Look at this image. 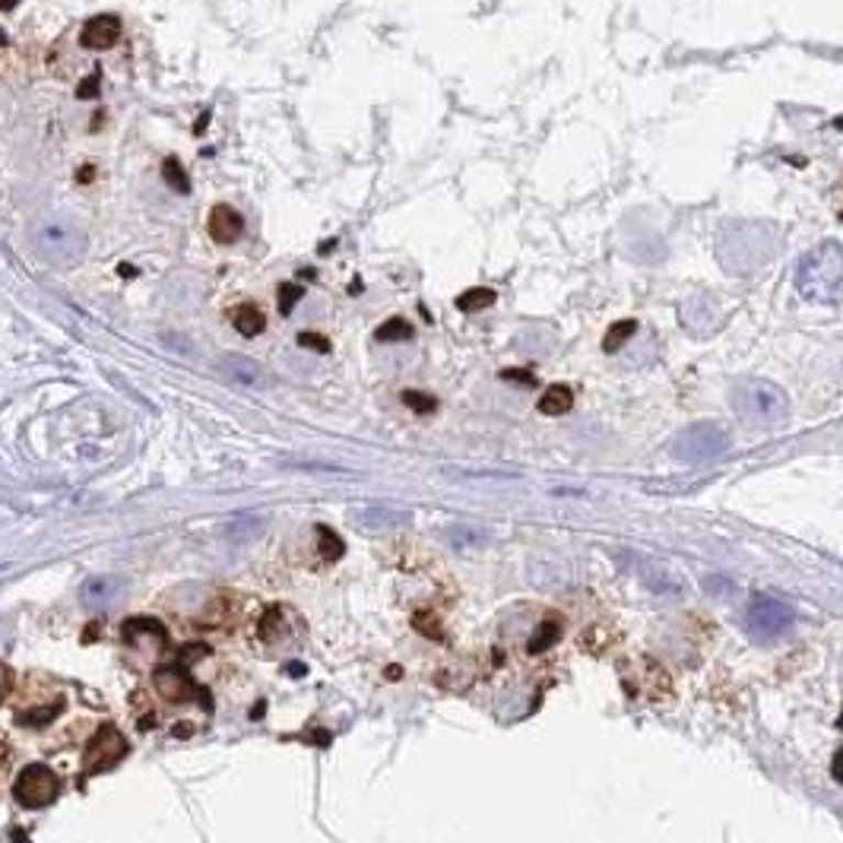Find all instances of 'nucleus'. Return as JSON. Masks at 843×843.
Returning a JSON list of instances; mask_svg holds the SVG:
<instances>
[{
    "label": "nucleus",
    "instance_id": "1",
    "mask_svg": "<svg viewBox=\"0 0 843 843\" xmlns=\"http://www.w3.org/2000/svg\"><path fill=\"white\" fill-rule=\"evenodd\" d=\"M780 245L777 229L764 222H726L717 235V260L733 276L762 270Z\"/></svg>",
    "mask_w": 843,
    "mask_h": 843
},
{
    "label": "nucleus",
    "instance_id": "2",
    "mask_svg": "<svg viewBox=\"0 0 843 843\" xmlns=\"http://www.w3.org/2000/svg\"><path fill=\"white\" fill-rule=\"evenodd\" d=\"M796 292L816 304H834L843 296V247L838 242H821L812 247L792 273Z\"/></svg>",
    "mask_w": 843,
    "mask_h": 843
},
{
    "label": "nucleus",
    "instance_id": "3",
    "mask_svg": "<svg viewBox=\"0 0 843 843\" xmlns=\"http://www.w3.org/2000/svg\"><path fill=\"white\" fill-rule=\"evenodd\" d=\"M730 403H733L735 415L755 429H774L789 415V397L784 393V387L764 381V378H748V381L735 384L730 390Z\"/></svg>",
    "mask_w": 843,
    "mask_h": 843
},
{
    "label": "nucleus",
    "instance_id": "4",
    "mask_svg": "<svg viewBox=\"0 0 843 843\" xmlns=\"http://www.w3.org/2000/svg\"><path fill=\"white\" fill-rule=\"evenodd\" d=\"M32 247L38 251V257L52 260V264H74L86 254V232L80 222L70 217H48L35 222L32 229Z\"/></svg>",
    "mask_w": 843,
    "mask_h": 843
},
{
    "label": "nucleus",
    "instance_id": "5",
    "mask_svg": "<svg viewBox=\"0 0 843 843\" xmlns=\"http://www.w3.org/2000/svg\"><path fill=\"white\" fill-rule=\"evenodd\" d=\"M726 451H730V435L713 422H698L673 441V457L679 463H691V466L717 461Z\"/></svg>",
    "mask_w": 843,
    "mask_h": 843
},
{
    "label": "nucleus",
    "instance_id": "6",
    "mask_svg": "<svg viewBox=\"0 0 843 843\" xmlns=\"http://www.w3.org/2000/svg\"><path fill=\"white\" fill-rule=\"evenodd\" d=\"M796 622V612L789 609L784 599L767 597V594H755L748 599V609H745V628L752 637L758 641H777L784 637L789 628Z\"/></svg>",
    "mask_w": 843,
    "mask_h": 843
},
{
    "label": "nucleus",
    "instance_id": "7",
    "mask_svg": "<svg viewBox=\"0 0 843 843\" xmlns=\"http://www.w3.org/2000/svg\"><path fill=\"white\" fill-rule=\"evenodd\" d=\"M13 796L23 809H45L57 796L55 770H48L45 764H29L13 784Z\"/></svg>",
    "mask_w": 843,
    "mask_h": 843
},
{
    "label": "nucleus",
    "instance_id": "8",
    "mask_svg": "<svg viewBox=\"0 0 843 843\" xmlns=\"http://www.w3.org/2000/svg\"><path fill=\"white\" fill-rule=\"evenodd\" d=\"M124 755H127V742H124V735L118 733V726H102L99 733L92 735V742L86 745L82 770H86V774L111 770Z\"/></svg>",
    "mask_w": 843,
    "mask_h": 843
},
{
    "label": "nucleus",
    "instance_id": "9",
    "mask_svg": "<svg viewBox=\"0 0 843 843\" xmlns=\"http://www.w3.org/2000/svg\"><path fill=\"white\" fill-rule=\"evenodd\" d=\"M118 38H121V23H118V16H109V13L92 16L80 32V45L86 52H109L118 45Z\"/></svg>",
    "mask_w": 843,
    "mask_h": 843
},
{
    "label": "nucleus",
    "instance_id": "10",
    "mask_svg": "<svg viewBox=\"0 0 843 843\" xmlns=\"http://www.w3.org/2000/svg\"><path fill=\"white\" fill-rule=\"evenodd\" d=\"M207 229H210V239H213L217 245H232V242H239V239H242V232H245V219H242V213H239L235 207L219 203V207L210 210Z\"/></svg>",
    "mask_w": 843,
    "mask_h": 843
},
{
    "label": "nucleus",
    "instance_id": "11",
    "mask_svg": "<svg viewBox=\"0 0 843 843\" xmlns=\"http://www.w3.org/2000/svg\"><path fill=\"white\" fill-rule=\"evenodd\" d=\"M156 691L163 695L165 701H175V705H181V701H193L197 698V688H193V681L188 679V673L181 669V666H163V669H156Z\"/></svg>",
    "mask_w": 843,
    "mask_h": 843
},
{
    "label": "nucleus",
    "instance_id": "12",
    "mask_svg": "<svg viewBox=\"0 0 843 843\" xmlns=\"http://www.w3.org/2000/svg\"><path fill=\"white\" fill-rule=\"evenodd\" d=\"M124 590V580L114 577V574H99V577H89L80 587V602L86 609H106L109 602L121 597Z\"/></svg>",
    "mask_w": 843,
    "mask_h": 843
},
{
    "label": "nucleus",
    "instance_id": "13",
    "mask_svg": "<svg viewBox=\"0 0 843 843\" xmlns=\"http://www.w3.org/2000/svg\"><path fill=\"white\" fill-rule=\"evenodd\" d=\"M681 324L688 326V333H698L705 336L717 326V304L708 296H695V299H685L679 308Z\"/></svg>",
    "mask_w": 843,
    "mask_h": 843
},
{
    "label": "nucleus",
    "instance_id": "14",
    "mask_svg": "<svg viewBox=\"0 0 843 843\" xmlns=\"http://www.w3.org/2000/svg\"><path fill=\"white\" fill-rule=\"evenodd\" d=\"M407 511H393V508H365V511H355V526H362L365 533H390V530H400V526H407Z\"/></svg>",
    "mask_w": 843,
    "mask_h": 843
},
{
    "label": "nucleus",
    "instance_id": "15",
    "mask_svg": "<svg viewBox=\"0 0 843 843\" xmlns=\"http://www.w3.org/2000/svg\"><path fill=\"white\" fill-rule=\"evenodd\" d=\"M219 368L225 371V378H232L235 384H245V387H260V384H264L260 365H257L254 358H247V355H225V358L219 362Z\"/></svg>",
    "mask_w": 843,
    "mask_h": 843
},
{
    "label": "nucleus",
    "instance_id": "16",
    "mask_svg": "<svg viewBox=\"0 0 843 843\" xmlns=\"http://www.w3.org/2000/svg\"><path fill=\"white\" fill-rule=\"evenodd\" d=\"M264 530H267V520L260 514H239L222 526V536L229 543H251V540L264 536Z\"/></svg>",
    "mask_w": 843,
    "mask_h": 843
},
{
    "label": "nucleus",
    "instance_id": "17",
    "mask_svg": "<svg viewBox=\"0 0 843 843\" xmlns=\"http://www.w3.org/2000/svg\"><path fill=\"white\" fill-rule=\"evenodd\" d=\"M232 324L235 330L242 333V336H257V333H264V326H267V318H264V311L257 308V304H239L235 311H232Z\"/></svg>",
    "mask_w": 843,
    "mask_h": 843
},
{
    "label": "nucleus",
    "instance_id": "18",
    "mask_svg": "<svg viewBox=\"0 0 843 843\" xmlns=\"http://www.w3.org/2000/svg\"><path fill=\"white\" fill-rule=\"evenodd\" d=\"M572 403H574L572 387H565V384H552L543 397H540V412H543V415H565V412L572 409Z\"/></svg>",
    "mask_w": 843,
    "mask_h": 843
},
{
    "label": "nucleus",
    "instance_id": "19",
    "mask_svg": "<svg viewBox=\"0 0 843 843\" xmlns=\"http://www.w3.org/2000/svg\"><path fill=\"white\" fill-rule=\"evenodd\" d=\"M447 543L457 545V548H469V545H486L489 543V533L479 530V526H469V523H454L447 526Z\"/></svg>",
    "mask_w": 843,
    "mask_h": 843
},
{
    "label": "nucleus",
    "instance_id": "20",
    "mask_svg": "<svg viewBox=\"0 0 843 843\" xmlns=\"http://www.w3.org/2000/svg\"><path fill=\"white\" fill-rule=\"evenodd\" d=\"M558 637H562V622H558V615H548V619H543L540 628H536V634H533V641H530V653L548 651Z\"/></svg>",
    "mask_w": 843,
    "mask_h": 843
},
{
    "label": "nucleus",
    "instance_id": "21",
    "mask_svg": "<svg viewBox=\"0 0 843 843\" xmlns=\"http://www.w3.org/2000/svg\"><path fill=\"white\" fill-rule=\"evenodd\" d=\"M163 175H165V181H168V188H175L178 193H191V181H188V175H185V168H181V163L178 159H165L163 163Z\"/></svg>",
    "mask_w": 843,
    "mask_h": 843
},
{
    "label": "nucleus",
    "instance_id": "22",
    "mask_svg": "<svg viewBox=\"0 0 843 843\" xmlns=\"http://www.w3.org/2000/svg\"><path fill=\"white\" fill-rule=\"evenodd\" d=\"M412 336V326L403 321V318H393V321H387V324L378 330V340L381 343H400V340H409Z\"/></svg>",
    "mask_w": 843,
    "mask_h": 843
},
{
    "label": "nucleus",
    "instance_id": "23",
    "mask_svg": "<svg viewBox=\"0 0 843 843\" xmlns=\"http://www.w3.org/2000/svg\"><path fill=\"white\" fill-rule=\"evenodd\" d=\"M491 301H495L491 289H469L457 299V304H461V311H479V308H489Z\"/></svg>",
    "mask_w": 843,
    "mask_h": 843
},
{
    "label": "nucleus",
    "instance_id": "24",
    "mask_svg": "<svg viewBox=\"0 0 843 843\" xmlns=\"http://www.w3.org/2000/svg\"><path fill=\"white\" fill-rule=\"evenodd\" d=\"M318 533H321V555H324L326 562H336V558L343 555V543H340V536H336L333 530H326V526H321Z\"/></svg>",
    "mask_w": 843,
    "mask_h": 843
},
{
    "label": "nucleus",
    "instance_id": "25",
    "mask_svg": "<svg viewBox=\"0 0 843 843\" xmlns=\"http://www.w3.org/2000/svg\"><path fill=\"white\" fill-rule=\"evenodd\" d=\"M631 333H634V324H631V321H625V324H619V326H612V330H609V336H606V353L619 350V346L625 343V336H631Z\"/></svg>",
    "mask_w": 843,
    "mask_h": 843
},
{
    "label": "nucleus",
    "instance_id": "26",
    "mask_svg": "<svg viewBox=\"0 0 843 843\" xmlns=\"http://www.w3.org/2000/svg\"><path fill=\"white\" fill-rule=\"evenodd\" d=\"M279 296H282V314H289V311L296 308V301H301V286L282 282V286H279Z\"/></svg>",
    "mask_w": 843,
    "mask_h": 843
},
{
    "label": "nucleus",
    "instance_id": "27",
    "mask_svg": "<svg viewBox=\"0 0 843 843\" xmlns=\"http://www.w3.org/2000/svg\"><path fill=\"white\" fill-rule=\"evenodd\" d=\"M403 400H407L409 407L415 409V412H432V409H435V400H432V397L415 393V390H407V393H403Z\"/></svg>",
    "mask_w": 843,
    "mask_h": 843
},
{
    "label": "nucleus",
    "instance_id": "28",
    "mask_svg": "<svg viewBox=\"0 0 843 843\" xmlns=\"http://www.w3.org/2000/svg\"><path fill=\"white\" fill-rule=\"evenodd\" d=\"M299 346H308L314 353H326L330 350V343H326L324 336H318V333H299Z\"/></svg>",
    "mask_w": 843,
    "mask_h": 843
},
{
    "label": "nucleus",
    "instance_id": "29",
    "mask_svg": "<svg viewBox=\"0 0 843 843\" xmlns=\"http://www.w3.org/2000/svg\"><path fill=\"white\" fill-rule=\"evenodd\" d=\"M96 92H99V74H92L89 80L82 82V86H80V99H92Z\"/></svg>",
    "mask_w": 843,
    "mask_h": 843
},
{
    "label": "nucleus",
    "instance_id": "30",
    "mask_svg": "<svg viewBox=\"0 0 843 843\" xmlns=\"http://www.w3.org/2000/svg\"><path fill=\"white\" fill-rule=\"evenodd\" d=\"M831 767H834V777L843 784V748L834 752V762H831Z\"/></svg>",
    "mask_w": 843,
    "mask_h": 843
},
{
    "label": "nucleus",
    "instance_id": "31",
    "mask_svg": "<svg viewBox=\"0 0 843 843\" xmlns=\"http://www.w3.org/2000/svg\"><path fill=\"white\" fill-rule=\"evenodd\" d=\"M286 673H289V676H304V663H289Z\"/></svg>",
    "mask_w": 843,
    "mask_h": 843
},
{
    "label": "nucleus",
    "instance_id": "32",
    "mask_svg": "<svg viewBox=\"0 0 843 843\" xmlns=\"http://www.w3.org/2000/svg\"><path fill=\"white\" fill-rule=\"evenodd\" d=\"M841 726H843V717H841Z\"/></svg>",
    "mask_w": 843,
    "mask_h": 843
}]
</instances>
